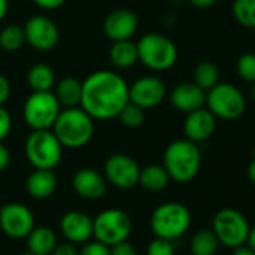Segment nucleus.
Instances as JSON below:
<instances>
[{
    "label": "nucleus",
    "instance_id": "b1692460",
    "mask_svg": "<svg viewBox=\"0 0 255 255\" xmlns=\"http://www.w3.org/2000/svg\"><path fill=\"white\" fill-rule=\"evenodd\" d=\"M169 181H170V176L166 167L161 164H149L140 169L139 184L148 191H152V193L163 191L169 185Z\"/></svg>",
    "mask_w": 255,
    "mask_h": 255
},
{
    "label": "nucleus",
    "instance_id": "473e14b6",
    "mask_svg": "<svg viewBox=\"0 0 255 255\" xmlns=\"http://www.w3.org/2000/svg\"><path fill=\"white\" fill-rule=\"evenodd\" d=\"M79 255H111V248L108 245L99 242V241L88 242L79 251Z\"/></svg>",
    "mask_w": 255,
    "mask_h": 255
},
{
    "label": "nucleus",
    "instance_id": "cd10ccee",
    "mask_svg": "<svg viewBox=\"0 0 255 255\" xmlns=\"http://www.w3.org/2000/svg\"><path fill=\"white\" fill-rule=\"evenodd\" d=\"M25 43L24 27L18 24H10L0 31V48L6 52H16Z\"/></svg>",
    "mask_w": 255,
    "mask_h": 255
},
{
    "label": "nucleus",
    "instance_id": "c9c22d12",
    "mask_svg": "<svg viewBox=\"0 0 255 255\" xmlns=\"http://www.w3.org/2000/svg\"><path fill=\"white\" fill-rule=\"evenodd\" d=\"M10 96V84L6 76L0 73V106H3Z\"/></svg>",
    "mask_w": 255,
    "mask_h": 255
},
{
    "label": "nucleus",
    "instance_id": "2f4dec72",
    "mask_svg": "<svg viewBox=\"0 0 255 255\" xmlns=\"http://www.w3.org/2000/svg\"><path fill=\"white\" fill-rule=\"evenodd\" d=\"M148 255H175V247L172 244V241L167 239H161V238H155L146 250Z\"/></svg>",
    "mask_w": 255,
    "mask_h": 255
},
{
    "label": "nucleus",
    "instance_id": "a211bd4d",
    "mask_svg": "<svg viewBox=\"0 0 255 255\" xmlns=\"http://www.w3.org/2000/svg\"><path fill=\"white\" fill-rule=\"evenodd\" d=\"M72 187L79 197L99 200L106 193V178L94 169H79L72 179Z\"/></svg>",
    "mask_w": 255,
    "mask_h": 255
},
{
    "label": "nucleus",
    "instance_id": "bb28decb",
    "mask_svg": "<svg viewBox=\"0 0 255 255\" xmlns=\"http://www.w3.org/2000/svg\"><path fill=\"white\" fill-rule=\"evenodd\" d=\"M220 245L221 244L212 230H200L193 236L190 250L193 255H215Z\"/></svg>",
    "mask_w": 255,
    "mask_h": 255
},
{
    "label": "nucleus",
    "instance_id": "58836bf2",
    "mask_svg": "<svg viewBox=\"0 0 255 255\" xmlns=\"http://www.w3.org/2000/svg\"><path fill=\"white\" fill-rule=\"evenodd\" d=\"M10 163V154H9V149L0 142V172L6 170L7 166Z\"/></svg>",
    "mask_w": 255,
    "mask_h": 255
},
{
    "label": "nucleus",
    "instance_id": "49530a36",
    "mask_svg": "<svg viewBox=\"0 0 255 255\" xmlns=\"http://www.w3.org/2000/svg\"><path fill=\"white\" fill-rule=\"evenodd\" d=\"M19 255H34V254H31V253H25V254H19Z\"/></svg>",
    "mask_w": 255,
    "mask_h": 255
},
{
    "label": "nucleus",
    "instance_id": "e433bc0d",
    "mask_svg": "<svg viewBox=\"0 0 255 255\" xmlns=\"http://www.w3.org/2000/svg\"><path fill=\"white\" fill-rule=\"evenodd\" d=\"M36 6L42 7V9H46V10H52V9H57L60 6H63L66 3V0H31Z\"/></svg>",
    "mask_w": 255,
    "mask_h": 255
},
{
    "label": "nucleus",
    "instance_id": "6e6552de",
    "mask_svg": "<svg viewBox=\"0 0 255 255\" xmlns=\"http://www.w3.org/2000/svg\"><path fill=\"white\" fill-rule=\"evenodd\" d=\"M61 105L52 91H33L22 108V117L31 130H51Z\"/></svg>",
    "mask_w": 255,
    "mask_h": 255
},
{
    "label": "nucleus",
    "instance_id": "f257e3e1",
    "mask_svg": "<svg viewBox=\"0 0 255 255\" xmlns=\"http://www.w3.org/2000/svg\"><path fill=\"white\" fill-rule=\"evenodd\" d=\"M128 102V84L117 72L97 70L82 82L81 108L93 120L118 118Z\"/></svg>",
    "mask_w": 255,
    "mask_h": 255
},
{
    "label": "nucleus",
    "instance_id": "a19ab883",
    "mask_svg": "<svg viewBox=\"0 0 255 255\" xmlns=\"http://www.w3.org/2000/svg\"><path fill=\"white\" fill-rule=\"evenodd\" d=\"M233 255H255V251L248 245H241L233 250Z\"/></svg>",
    "mask_w": 255,
    "mask_h": 255
},
{
    "label": "nucleus",
    "instance_id": "423d86ee",
    "mask_svg": "<svg viewBox=\"0 0 255 255\" xmlns=\"http://www.w3.org/2000/svg\"><path fill=\"white\" fill-rule=\"evenodd\" d=\"M24 151L34 169L54 170L63 157V145L52 130H33L25 140Z\"/></svg>",
    "mask_w": 255,
    "mask_h": 255
},
{
    "label": "nucleus",
    "instance_id": "c85d7f7f",
    "mask_svg": "<svg viewBox=\"0 0 255 255\" xmlns=\"http://www.w3.org/2000/svg\"><path fill=\"white\" fill-rule=\"evenodd\" d=\"M232 13L239 25L255 28V0H233Z\"/></svg>",
    "mask_w": 255,
    "mask_h": 255
},
{
    "label": "nucleus",
    "instance_id": "4be33fe9",
    "mask_svg": "<svg viewBox=\"0 0 255 255\" xmlns=\"http://www.w3.org/2000/svg\"><path fill=\"white\" fill-rule=\"evenodd\" d=\"M109 58L112 64L118 69H128L139 61L137 43L131 39L114 42L109 49Z\"/></svg>",
    "mask_w": 255,
    "mask_h": 255
},
{
    "label": "nucleus",
    "instance_id": "79ce46f5",
    "mask_svg": "<svg viewBox=\"0 0 255 255\" xmlns=\"http://www.w3.org/2000/svg\"><path fill=\"white\" fill-rule=\"evenodd\" d=\"M247 245L250 248H253L255 251V227L250 229V233H248V239H247Z\"/></svg>",
    "mask_w": 255,
    "mask_h": 255
},
{
    "label": "nucleus",
    "instance_id": "09e8293b",
    "mask_svg": "<svg viewBox=\"0 0 255 255\" xmlns=\"http://www.w3.org/2000/svg\"><path fill=\"white\" fill-rule=\"evenodd\" d=\"M254 158H255V148H254Z\"/></svg>",
    "mask_w": 255,
    "mask_h": 255
},
{
    "label": "nucleus",
    "instance_id": "5701e85b",
    "mask_svg": "<svg viewBox=\"0 0 255 255\" xmlns=\"http://www.w3.org/2000/svg\"><path fill=\"white\" fill-rule=\"evenodd\" d=\"M57 100L64 108H76L81 106V97H82V82L76 78L67 76L60 79V82L55 84L54 91Z\"/></svg>",
    "mask_w": 255,
    "mask_h": 255
},
{
    "label": "nucleus",
    "instance_id": "a18cd8bd",
    "mask_svg": "<svg viewBox=\"0 0 255 255\" xmlns=\"http://www.w3.org/2000/svg\"><path fill=\"white\" fill-rule=\"evenodd\" d=\"M251 96H253V100L255 102V82L253 84V90H251Z\"/></svg>",
    "mask_w": 255,
    "mask_h": 255
},
{
    "label": "nucleus",
    "instance_id": "6ab92c4d",
    "mask_svg": "<svg viewBox=\"0 0 255 255\" xmlns=\"http://www.w3.org/2000/svg\"><path fill=\"white\" fill-rule=\"evenodd\" d=\"M63 236L70 244H85L93 236V220L79 211H70L63 215L60 221Z\"/></svg>",
    "mask_w": 255,
    "mask_h": 255
},
{
    "label": "nucleus",
    "instance_id": "39448f33",
    "mask_svg": "<svg viewBox=\"0 0 255 255\" xmlns=\"http://www.w3.org/2000/svg\"><path fill=\"white\" fill-rule=\"evenodd\" d=\"M149 224L155 238L173 242L188 232L191 226V214L182 203L169 202L155 208Z\"/></svg>",
    "mask_w": 255,
    "mask_h": 255
},
{
    "label": "nucleus",
    "instance_id": "393cba45",
    "mask_svg": "<svg viewBox=\"0 0 255 255\" xmlns=\"http://www.w3.org/2000/svg\"><path fill=\"white\" fill-rule=\"evenodd\" d=\"M27 82L33 91H51L55 85V73L45 63L33 64L27 72Z\"/></svg>",
    "mask_w": 255,
    "mask_h": 255
},
{
    "label": "nucleus",
    "instance_id": "0eeeda50",
    "mask_svg": "<svg viewBox=\"0 0 255 255\" xmlns=\"http://www.w3.org/2000/svg\"><path fill=\"white\" fill-rule=\"evenodd\" d=\"M206 108L217 120L235 121L245 114L247 99L233 84L220 82L206 93Z\"/></svg>",
    "mask_w": 255,
    "mask_h": 255
},
{
    "label": "nucleus",
    "instance_id": "7c9ffc66",
    "mask_svg": "<svg viewBox=\"0 0 255 255\" xmlns=\"http://www.w3.org/2000/svg\"><path fill=\"white\" fill-rule=\"evenodd\" d=\"M238 75L247 82H255V52H245L238 58Z\"/></svg>",
    "mask_w": 255,
    "mask_h": 255
},
{
    "label": "nucleus",
    "instance_id": "ea45409f",
    "mask_svg": "<svg viewBox=\"0 0 255 255\" xmlns=\"http://www.w3.org/2000/svg\"><path fill=\"white\" fill-rule=\"evenodd\" d=\"M194 7H199V9H208V7H212L217 0H188Z\"/></svg>",
    "mask_w": 255,
    "mask_h": 255
},
{
    "label": "nucleus",
    "instance_id": "f8f14e48",
    "mask_svg": "<svg viewBox=\"0 0 255 255\" xmlns=\"http://www.w3.org/2000/svg\"><path fill=\"white\" fill-rule=\"evenodd\" d=\"M167 97V88L163 79L154 75H146L137 78L131 85H128V99L136 106L146 109H154L164 102Z\"/></svg>",
    "mask_w": 255,
    "mask_h": 255
},
{
    "label": "nucleus",
    "instance_id": "dca6fc26",
    "mask_svg": "<svg viewBox=\"0 0 255 255\" xmlns=\"http://www.w3.org/2000/svg\"><path fill=\"white\" fill-rule=\"evenodd\" d=\"M215 128H217V118L206 106L187 114L184 121L185 139L194 143L208 140L215 133Z\"/></svg>",
    "mask_w": 255,
    "mask_h": 255
},
{
    "label": "nucleus",
    "instance_id": "c03bdc74",
    "mask_svg": "<svg viewBox=\"0 0 255 255\" xmlns=\"http://www.w3.org/2000/svg\"><path fill=\"white\" fill-rule=\"evenodd\" d=\"M248 176H250L251 182L255 185V158L251 161V164L248 167Z\"/></svg>",
    "mask_w": 255,
    "mask_h": 255
},
{
    "label": "nucleus",
    "instance_id": "37998d69",
    "mask_svg": "<svg viewBox=\"0 0 255 255\" xmlns=\"http://www.w3.org/2000/svg\"><path fill=\"white\" fill-rule=\"evenodd\" d=\"M7 9H9V3H7V0H0V21L6 16Z\"/></svg>",
    "mask_w": 255,
    "mask_h": 255
},
{
    "label": "nucleus",
    "instance_id": "de8ad7c7",
    "mask_svg": "<svg viewBox=\"0 0 255 255\" xmlns=\"http://www.w3.org/2000/svg\"><path fill=\"white\" fill-rule=\"evenodd\" d=\"M170 1H181V0H170Z\"/></svg>",
    "mask_w": 255,
    "mask_h": 255
},
{
    "label": "nucleus",
    "instance_id": "f704fd0d",
    "mask_svg": "<svg viewBox=\"0 0 255 255\" xmlns=\"http://www.w3.org/2000/svg\"><path fill=\"white\" fill-rule=\"evenodd\" d=\"M109 248H111V255H137L134 247L127 241L120 242L117 245H112Z\"/></svg>",
    "mask_w": 255,
    "mask_h": 255
},
{
    "label": "nucleus",
    "instance_id": "f3484780",
    "mask_svg": "<svg viewBox=\"0 0 255 255\" xmlns=\"http://www.w3.org/2000/svg\"><path fill=\"white\" fill-rule=\"evenodd\" d=\"M172 106L184 114H190L206 106V91L191 82L178 84L169 94Z\"/></svg>",
    "mask_w": 255,
    "mask_h": 255
},
{
    "label": "nucleus",
    "instance_id": "2eb2a0df",
    "mask_svg": "<svg viewBox=\"0 0 255 255\" xmlns=\"http://www.w3.org/2000/svg\"><path fill=\"white\" fill-rule=\"evenodd\" d=\"M139 27L137 15L130 9H115L109 12L103 21V33L112 42L128 40Z\"/></svg>",
    "mask_w": 255,
    "mask_h": 255
},
{
    "label": "nucleus",
    "instance_id": "412c9836",
    "mask_svg": "<svg viewBox=\"0 0 255 255\" xmlns=\"http://www.w3.org/2000/svg\"><path fill=\"white\" fill-rule=\"evenodd\" d=\"M57 245V236L48 227H34L27 236L28 253L34 255H51Z\"/></svg>",
    "mask_w": 255,
    "mask_h": 255
},
{
    "label": "nucleus",
    "instance_id": "9d476101",
    "mask_svg": "<svg viewBox=\"0 0 255 255\" xmlns=\"http://www.w3.org/2000/svg\"><path fill=\"white\" fill-rule=\"evenodd\" d=\"M93 236L96 241L112 247L128 239L133 224L128 214L121 209H106L93 220Z\"/></svg>",
    "mask_w": 255,
    "mask_h": 255
},
{
    "label": "nucleus",
    "instance_id": "c756f323",
    "mask_svg": "<svg viewBox=\"0 0 255 255\" xmlns=\"http://www.w3.org/2000/svg\"><path fill=\"white\" fill-rule=\"evenodd\" d=\"M118 118H120V121H121L126 127H128V128H137V127H140V126L143 124V121H145V111H143L142 108L136 106L134 103L128 102V103L123 108V111L120 112Z\"/></svg>",
    "mask_w": 255,
    "mask_h": 255
},
{
    "label": "nucleus",
    "instance_id": "4468645a",
    "mask_svg": "<svg viewBox=\"0 0 255 255\" xmlns=\"http://www.w3.org/2000/svg\"><path fill=\"white\" fill-rule=\"evenodd\" d=\"M0 227L12 239H24L34 229L31 211L21 203H6L0 209Z\"/></svg>",
    "mask_w": 255,
    "mask_h": 255
},
{
    "label": "nucleus",
    "instance_id": "9b49d317",
    "mask_svg": "<svg viewBox=\"0 0 255 255\" xmlns=\"http://www.w3.org/2000/svg\"><path fill=\"white\" fill-rule=\"evenodd\" d=\"M24 33L25 42L40 52L52 51L60 40V30L57 24L45 15H34L28 18L24 24Z\"/></svg>",
    "mask_w": 255,
    "mask_h": 255
},
{
    "label": "nucleus",
    "instance_id": "72a5a7b5",
    "mask_svg": "<svg viewBox=\"0 0 255 255\" xmlns=\"http://www.w3.org/2000/svg\"><path fill=\"white\" fill-rule=\"evenodd\" d=\"M10 128H12V118H10L9 112L3 106H0V142L4 140V137L9 134Z\"/></svg>",
    "mask_w": 255,
    "mask_h": 255
},
{
    "label": "nucleus",
    "instance_id": "aec40b11",
    "mask_svg": "<svg viewBox=\"0 0 255 255\" xmlns=\"http://www.w3.org/2000/svg\"><path fill=\"white\" fill-rule=\"evenodd\" d=\"M27 193L36 200H45L51 197L57 188V178L52 170L34 169L27 178Z\"/></svg>",
    "mask_w": 255,
    "mask_h": 255
},
{
    "label": "nucleus",
    "instance_id": "1a4fd4ad",
    "mask_svg": "<svg viewBox=\"0 0 255 255\" xmlns=\"http://www.w3.org/2000/svg\"><path fill=\"white\" fill-rule=\"evenodd\" d=\"M250 229L248 220L233 208L218 211L212 223V232L218 238L220 244L232 250L247 244Z\"/></svg>",
    "mask_w": 255,
    "mask_h": 255
},
{
    "label": "nucleus",
    "instance_id": "7ed1b4c3",
    "mask_svg": "<svg viewBox=\"0 0 255 255\" xmlns=\"http://www.w3.org/2000/svg\"><path fill=\"white\" fill-rule=\"evenodd\" d=\"M163 166L166 167L170 179L187 184L193 181L202 166V152L197 143L188 139H179L169 143L164 151Z\"/></svg>",
    "mask_w": 255,
    "mask_h": 255
},
{
    "label": "nucleus",
    "instance_id": "20e7f679",
    "mask_svg": "<svg viewBox=\"0 0 255 255\" xmlns=\"http://www.w3.org/2000/svg\"><path fill=\"white\" fill-rule=\"evenodd\" d=\"M139 61L154 72L172 69L178 61V48L172 39L161 33H146L137 42Z\"/></svg>",
    "mask_w": 255,
    "mask_h": 255
},
{
    "label": "nucleus",
    "instance_id": "a878e982",
    "mask_svg": "<svg viewBox=\"0 0 255 255\" xmlns=\"http://www.w3.org/2000/svg\"><path fill=\"white\" fill-rule=\"evenodd\" d=\"M193 82L208 93L217 84H220L218 66L209 60H203V61L197 63L193 69Z\"/></svg>",
    "mask_w": 255,
    "mask_h": 255
},
{
    "label": "nucleus",
    "instance_id": "4c0bfd02",
    "mask_svg": "<svg viewBox=\"0 0 255 255\" xmlns=\"http://www.w3.org/2000/svg\"><path fill=\"white\" fill-rule=\"evenodd\" d=\"M51 255H79V253L72 244H61L55 247V250Z\"/></svg>",
    "mask_w": 255,
    "mask_h": 255
},
{
    "label": "nucleus",
    "instance_id": "f03ea898",
    "mask_svg": "<svg viewBox=\"0 0 255 255\" xmlns=\"http://www.w3.org/2000/svg\"><path fill=\"white\" fill-rule=\"evenodd\" d=\"M52 133L60 140L63 148L78 149L85 146L94 136V120L81 108L61 109L57 117Z\"/></svg>",
    "mask_w": 255,
    "mask_h": 255
},
{
    "label": "nucleus",
    "instance_id": "ddd939ff",
    "mask_svg": "<svg viewBox=\"0 0 255 255\" xmlns=\"http://www.w3.org/2000/svg\"><path fill=\"white\" fill-rule=\"evenodd\" d=\"M140 167L126 154H112L105 163V178L120 190H130L139 184Z\"/></svg>",
    "mask_w": 255,
    "mask_h": 255
}]
</instances>
